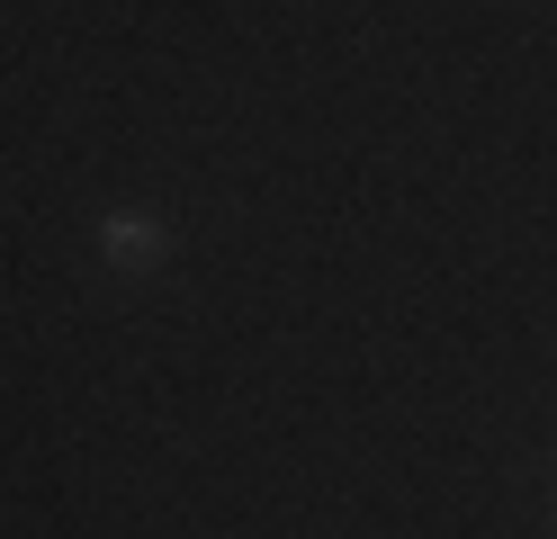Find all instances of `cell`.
<instances>
[{
  "instance_id": "obj_1",
  "label": "cell",
  "mask_w": 557,
  "mask_h": 539,
  "mask_svg": "<svg viewBox=\"0 0 557 539\" xmlns=\"http://www.w3.org/2000/svg\"><path fill=\"white\" fill-rule=\"evenodd\" d=\"M99 252H109V270H162V252H171V234L153 225V216H99Z\"/></svg>"
}]
</instances>
